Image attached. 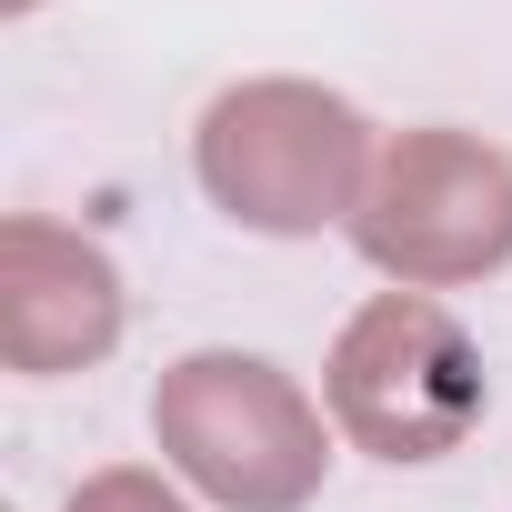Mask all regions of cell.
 Listing matches in <instances>:
<instances>
[{"instance_id": "cell-1", "label": "cell", "mask_w": 512, "mask_h": 512, "mask_svg": "<svg viewBox=\"0 0 512 512\" xmlns=\"http://www.w3.org/2000/svg\"><path fill=\"white\" fill-rule=\"evenodd\" d=\"M372 161L382 151H372L362 111L312 91V81H251V91H221L201 111V191L251 231L352 221Z\"/></svg>"}, {"instance_id": "cell-2", "label": "cell", "mask_w": 512, "mask_h": 512, "mask_svg": "<svg viewBox=\"0 0 512 512\" xmlns=\"http://www.w3.org/2000/svg\"><path fill=\"white\" fill-rule=\"evenodd\" d=\"M161 452L231 512H302L322 492V412L262 352H191L151 392Z\"/></svg>"}, {"instance_id": "cell-3", "label": "cell", "mask_w": 512, "mask_h": 512, "mask_svg": "<svg viewBox=\"0 0 512 512\" xmlns=\"http://www.w3.org/2000/svg\"><path fill=\"white\" fill-rule=\"evenodd\" d=\"M322 392H332V422L362 452H382V462H442L482 422V352L462 342V322L442 302L382 292L332 342Z\"/></svg>"}, {"instance_id": "cell-4", "label": "cell", "mask_w": 512, "mask_h": 512, "mask_svg": "<svg viewBox=\"0 0 512 512\" xmlns=\"http://www.w3.org/2000/svg\"><path fill=\"white\" fill-rule=\"evenodd\" d=\"M352 241L392 282H482L512 262V161L472 131H402L352 211Z\"/></svg>"}, {"instance_id": "cell-5", "label": "cell", "mask_w": 512, "mask_h": 512, "mask_svg": "<svg viewBox=\"0 0 512 512\" xmlns=\"http://www.w3.org/2000/svg\"><path fill=\"white\" fill-rule=\"evenodd\" d=\"M111 342H121V282L101 251L51 221L0 231V352L21 372H71L101 362Z\"/></svg>"}, {"instance_id": "cell-6", "label": "cell", "mask_w": 512, "mask_h": 512, "mask_svg": "<svg viewBox=\"0 0 512 512\" xmlns=\"http://www.w3.org/2000/svg\"><path fill=\"white\" fill-rule=\"evenodd\" d=\"M71 512H191L161 472H91L81 492H71Z\"/></svg>"}, {"instance_id": "cell-7", "label": "cell", "mask_w": 512, "mask_h": 512, "mask_svg": "<svg viewBox=\"0 0 512 512\" xmlns=\"http://www.w3.org/2000/svg\"><path fill=\"white\" fill-rule=\"evenodd\" d=\"M11 11H31V0H11Z\"/></svg>"}]
</instances>
